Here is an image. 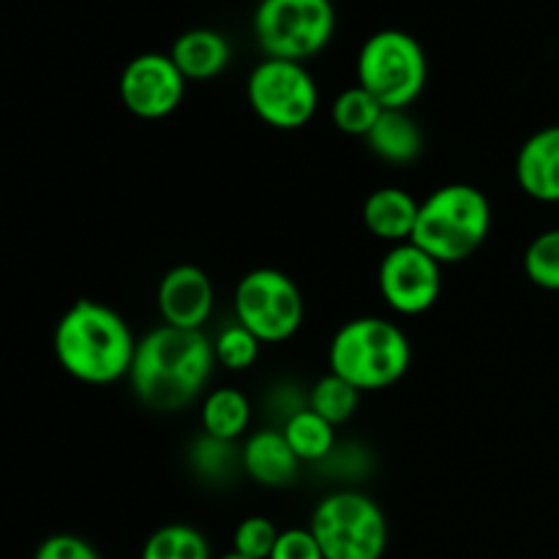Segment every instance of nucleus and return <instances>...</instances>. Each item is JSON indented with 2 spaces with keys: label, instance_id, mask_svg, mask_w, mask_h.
I'll return each instance as SVG.
<instances>
[{
  "label": "nucleus",
  "instance_id": "nucleus-1",
  "mask_svg": "<svg viewBox=\"0 0 559 559\" xmlns=\"http://www.w3.org/2000/svg\"><path fill=\"white\" fill-rule=\"evenodd\" d=\"M216 349L202 331L158 325L140 338L129 382L134 396L158 413L183 409L205 391Z\"/></svg>",
  "mask_w": 559,
  "mask_h": 559
},
{
  "label": "nucleus",
  "instance_id": "nucleus-2",
  "mask_svg": "<svg viewBox=\"0 0 559 559\" xmlns=\"http://www.w3.org/2000/svg\"><path fill=\"white\" fill-rule=\"evenodd\" d=\"M136 344L123 317L91 298L71 304L52 336L60 369L85 385H112L129 377Z\"/></svg>",
  "mask_w": 559,
  "mask_h": 559
},
{
  "label": "nucleus",
  "instance_id": "nucleus-3",
  "mask_svg": "<svg viewBox=\"0 0 559 559\" xmlns=\"http://www.w3.org/2000/svg\"><path fill=\"white\" fill-rule=\"evenodd\" d=\"M491 229V202L478 186L448 183L420 200L413 243L440 265H456L486 243Z\"/></svg>",
  "mask_w": 559,
  "mask_h": 559
},
{
  "label": "nucleus",
  "instance_id": "nucleus-4",
  "mask_svg": "<svg viewBox=\"0 0 559 559\" xmlns=\"http://www.w3.org/2000/svg\"><path fill=\"white\" fill-rule=\"evenodd\" d=\"M413 347L396 322L385 317H355L331 338L328 364L333 374L353 382L360 393L391 388L407 374Z\"/></svg>",
  "mask_w": 559,
  "mask_h": 559
},
{
  "label": "nucleus",
  "instance_id": "nucleus-5",
  "mask_svg": "<svg viewBox=\"0 0 559 559\" xmlns=\"http://www.w3.org/2000/svg\"><path fill=\"white\" fill-rule=\"evenodd\" d=\"M429 80L426 52L404 31H377L358 52V85L385 109H407L424 93Z\"/></svg>",
  "mask_w": 559,
  "mask_h": 559
},
{
  "label": "nucleus",
  "instance_id": "nucleus-6",
  "mask_svg": "<svg viewBox=\"0 0 559 559\" xmlns=\"http://www.w3.org/2000/svg\"><path fill=\"white\" fill-rule=\"evenodd\" d=\"M309 530L325 559H382L388 549V519L364 491H333L317 502Z\"/></svg>",
  "mask_w": 559,
  "mask_h": 559
},
{
  "label": "nucleus",
  "instance_id": "nucleus-7",
  "mask_svg": "<svg viewBox=\"0 0 559 559\" xmlns=\"http://www.w3.org/2000/svg\"><path fill=\"white\" fill-rule=\"evenodd\" d=\"M333 31L331 0H260L254 11V36L265 58L304 63L331 44Z\"/></svg>",
  "mask_w": 559,
  "mask_h": 559
},
{
  "label": "nucleus",
  "instance_id": "nucleus-8",
  "mask_svg": "<svg viewBox=\"0 0 559 559\" xmlns=\"http://www.w3.org/2000/svg\"><path fill=\"white\" fill-rule=\"evenodd\" d=\"M235 320L262 344H278L300 331L306 317L304 293L278 267H254L235 287Z\"/></svg>",
  "mask_w": 559,
  "mask_h": 559
},
{
  "label": "nucleus",
  "instance_id": "nucleus-9",
  "mask_svg": "<svg viewBox=\"0 0 559 559\" xmlns=\"http://www.w3.org/2000/svg\"><path fill=\"white\" fill-rule=\"evenodd\" d=\"M246 98L262 123L282 131L304 129L320 107V91L304 63L265 58L251 69Z\"/></svg>",
  "mask_w": 559,
  "mask_h": 559
},
{
  "label": "nucleus",
  "instance_id": "nucleus-10",
  "mask_svg": "<svg viewBox=\"0 0 559 559\" xmlns=\"http://www.w3.org/2000/svg\"><path fill=\"white\" fill-rule=\"evenodd\" d=\"M382 300L402 317L426 314L440 300L442 265L413 240L391 246L377 271Z\"/></svg>",
  "mask_w": 559,
  "mask_h": 559
},
{
  "label": "nucleus",
  "instance_id": "nucleus-11",
  "mask_svg": "<svg viewBox=\"0 0 559 559\" xmlns=\"http://www.w3.org/2000/svg\"><path fill=\"white\" fill-rule=\"evenodd\" d=\"M118 91L120 102L134 118L162 120L183 102L186 76L169 55L145 52L126 63Z\"/></svg>",
  "mask_w": 559,
  "mask_h": 559
},
{
  "label": "nucleus",
  "instance_id": "nucleus-12",
  "mask_svg": "<svg viewBox=\"0 0 559 559\" xmlns=\"http://www.w3.org/2000/svg\"><path fill=\"white\" fill-rule=\"evenodd\" d=\"M158 311H162L164 325L183 328V331H202L213 314V282L202 267L197 265H175L164 273L158 282Z\"/></svg>",
  "mask_w": 559,
  "mask_h": 559
},
{
  "label": "nucleus",
  "instance_id": "nucleus-13",
  "mask_svg": "<svg viewBox=\"0 0 559 559\" xmlns=\"http://www.w3.org/2000/svg\"><path fill=\"white\" fill-rule=\"evenodd\" d=\"M516 183L533 200L559 202V126H546L524 140L516 156Z\"/></svg>",
  "mask_w": 559,
  "mask_h": 559
},
{
  "label": "nucleus",
  "instance_id": "nucleus-14",
  "mask_svg": "<svg viewBox=\"0 0 559 559\" xmlns=\"http://www.w3.org/2000/svg\"><path fill=\"white\" fill-rule=\"evenodd\" d=\"M240 456H243V473L267 489L293 484L300 469V459L295 456L282 429H260L249 435L240 445Z\"/></svg>",
  "mask_w": 559,
  "mask_h": 559
},
{
  "label": "nucleus",
  "instance_id": "nucleus-15",
  "mask_svg": "<svg viewBox=\"0 0 559 559\" xmlns=\"http://www.w3.org/2000/svg\"><path fill=\"white\" fill-rule=\"evenodd\" d=\"M418 211L420 202L407 189L382 186V189H374L366 197L360 218H364L366 229L374 238L399 246L413 240L415 224H418Z\"/></svg>",
  "mask_w": 559,
  "mask_h": 559
},
{
  "label": "nucleus",
  "instance_id": "nucleus-16",
  "mask_svg": "<svg viewBox=\"0 0 559 559\" xmlns=\"http://www.w3.org/2000/svg\"><path fill=\"white\" fill-rule=\"evenodd\" d=\"M169 58L175 60L186 80H213L229 66L233 49L218 31L194 27V31H186L175 38Z\"/></svg>",
  "mask_w": 559,
  "mask_h": 559
},
{
  "label": "nucleus",
  "instance_id": "nucleus-17",
  "mask_svg": "<svg viewBox=\"0 0 559 559\" xmlns=\"http://www.w3.org/2000/svg\"><path fill=\"white\" fill-rule=\"evenodd\" d=\"M366 145L385 164H413L424 151V131L407 109H385L374 129L366 134Z\"/></svg>",
  "mask_w": 559,
  "mask_h": 559
},
{
  "label": "nucleus",
  "instance_id": "nucleus-18",
  "mask_svg": "<svg viewBox=\"0 0 559 559\" xmlns=\"http://www.w3.org/2000/svg\"><path fill=\"white\" fill-rule=\"evenodd\" d=\"M200 420L205 435L224 442H238L249 431L251 404L238 388H216L202 399Z\"/></svg>",
  "mask_w": 559,
  "mask_h": 559
},
{
  "label": "nucleus",
  "instance_id": "nucleus-19",
  "mask_svg": "<svg viewBox=\"0 0 559 559\" xmlns=\"http://www.w3.org/2000/svg\"><path fill=\"white\" fill-rule=\"evenodd\" d=\"M282 431L300 464H322L336 451V426L309 407L284 420Z\"/></svg>",
  "mask_w": 559,
  "mask_h": 559
},
{
  "label": "nucleus",
  "instance_id": "nucleus-20",
  "mask_svg": "<svg viewBox=\"0 0 559 559\" xmlns=\"http://www.w3.org/2000/svg\"><path fill=\"white\" fill-rule=\"evenodd\" d=\"M140 559H213L205 535L191 524H164L142 546Z\"/></svg>",
  "mask_w": 559,
  "mask_h": 559
},
{
  "label": "nucleus",
  "instance_id": "nucleus-21",
  "mask_svg": "<svg viewBox=\"0 0 559 559\" xmlns=\"http://www.w3.org/2000/svg\"><path fill=\"white\" fill-rule=\"evenodd\" d=\"M189 464L202 480L222 484L233 478L235 469H243V456H240L238 442H224L202 431L189 448Z\"/></svg>",
  "mask_w": 559,
  "mask_h": 559
},
{
  "label": "nucleus",
  "instance_id": "nucleus-22",
  "mask_svg": "<svg viewBox=\"0 0 559 559\" xmlns=\"http://www.w3.org/2000/svg\"><path fill=\"white\" fill-rule=\"evenodd\" d=\"M358 388H355L353 382L344 380V377L333 374V371H328L325 377H320V380L309 388V409H314L317 415H322V418L333 426L347 424L355 415V409H358Z\"/></svg>",
  "mask_w": 559,
  "mask_h": 559
},
{
  "label": "nucleus",
  "instance_id": "nucleus-23",
  "mask_svg": "<svg viewBox=\"0 0 559 559\" xmlns=\"http://www.w3.org/2000/svg\"><path fill=\"white\" fill-rule=\"evenodd\" d=\"M382 112H385V107L360 85H353L347 87V91L338 93L336 102H333L331 107V118L333 123H336V129L342 131V134L360 136V140H366V134L374 129V123L380 120Z\"/></svg>",
  "mask_w": 559,
  "mask_h": 559
},
{
  "label": "nucleus",
  "instance_id": "nucleus-24",
  "mask_svg": "<svg viewBox=\"0 0 559 559\" xmlns=\"http://www.w3.org/2000/svg\"><path fill=\"white\" fill-rule=\"evenodd\" d=\"M524 273L535 287L559 293V227L546 229L530 240L524 251Z\"/></svg>",
  "mask_w": 559,
  "mask_h": 559
},
{
  "label": "nucleus",
  "instance_id": "nucleus-25",
  "mask_svg": "<svg viewBox=\"0 0 559 559\" xmlns=\"http://www.w3.org/2000/svg\"><path fill=\"white\" fill-rule=\"evenodd\" d=\"M262 342L249 331L246 325H240L238 320L224 325L218 331L213 349H216V360L227 371H246L257 364L260 358Z\"/></svg>",
  "mask_w": 559,
  "mask_h": 559
},
{
  "label": "nucleus",
  "instance_id": "nucleus-26",
  "mask_svg": "<svg viewBox=\"0 0 559 559\" xmlns=\"http://www.w3.org/2000/svg\"><path fill=\"white\" fill-rule=\"evenodd\" d=\"M278 535L282 533L267 516H249L235 527L233 551L249 559H271Z\"/></svg>",
  "mask_w": 559,
  "mask_h": 559
},
{
  "label": "nucleus",
  "instance_id": "nucleus-27",
  "mask_svg": "<svg viewBox=\"0 0 559 559\" xmlns=\"http://www.w3.org/2000/svg\"><path fill=\"white\" fill-rule=\"evenodd\" d=\"M271 559H325V555L309 527H289L278 535Z\"/></svg>",
  "mask_w": 559,
  "mask_h": 559
},
{
  "label": "nucleus",
  "instance_id": "nucleus-28",
  "mask_svg": "<svg viewBox=\"0 0 559 559\" xmlns=\"http://www.w3.org/2000/svg\"><path fill=\"white\" fill-rule=\"evenodd\" d=\"M33 559H102L98 551L93 549V544H87L85 538L71 533H58L49 535L38 544Z\"/></svg>",
  "mask_w": 559,
  "mask_h": 559
},
{
  "label": "nucleus",
  "instance_id": "nucleus-29",
  "mask_svg": "<svg viewBox=\"0 0 559 559\" xmlns=\"http://www.w3.org/2000/svg\"><path fill=\"white\" fill-rule=\"evenodd\" d=\"M218 559H249V557H243V555H238V551H229V555H222Z\"/></svg>",
  "mask_w": 559,
  "mask_h": 559
}]
</instances>
